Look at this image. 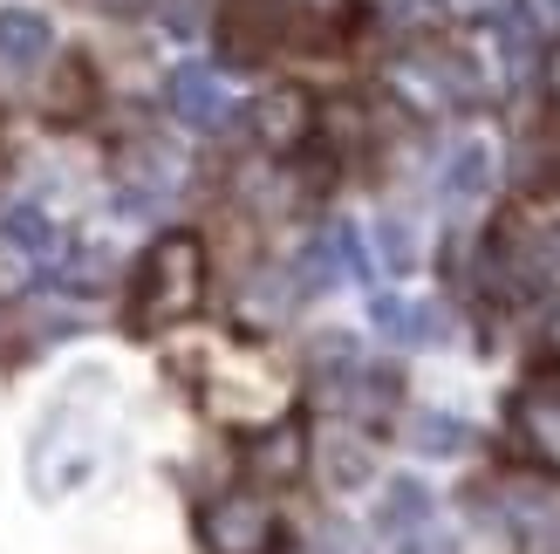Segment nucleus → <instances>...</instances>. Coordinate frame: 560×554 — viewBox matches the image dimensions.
<instances>
[{"mask_svg": "<svg viewBox=\"0 0 560 554\" xmlns=\"http://www.w3.org/2000/svg\"><path fill=\"white\" fill-rule=\"evenodd\" d=\"M424 520H431V486L424 480H389L383 486V500H376L383 534H410V528H424Z\"/></svg>", "mask_w": 560, "mask_h": 554, "instance_id": "9b49d317", "label": "nucleus"}, {"mask_svg": "<svg viewBox=\"0 0 560 554\" xmlns=\"http://www.w3.org/2000/svg\"><path fill=\"white\" fill-rule=\"evenodd\" d=\"M75 103H90V69H82L75 55H69V62H62V82H55V109H62V117H69Z\"/></svg>", "mask_w": 560, "mask_h": 554, "instance_id": "a211bd4d", "label": "nucleus"}, {"mask_svg": "<svg viewBox=\"0 0 560 554\" xmlns=\"http://www.w3.org/2000/svg\"><path fill=\"white\" fill-rule=\"evenodd\" d=\"M199 301H206V240L185 227L158 233L144 246V261H137V281H130V336H164Z\"/></svg>", "mask_w": 560, "mask_h": 554, "instance_id": "f257e3e1", "label": "nucleus"}, {"mask_svg": "<svg viewBox=\"0 0 560 554\" xmlns=\"http://www.w3.org/2000/svg\"><path fill=\"white\" fill-rule=\"evenodd\" d=\"M254 130L267 151H294L307 130H315V103H307L301 90H267L260 109H254Z\"/></svg>", "mask_w": 560, "mask_h": 554, "instance_id": "0eeeda50", "label": "nucleus"}, {"mask_svg": "<svg viewBox=\"0 0 560 554\" xmlns=\"http://www.w3.org/2000/svg\"><path fill=\"white\" fill-rule=\"evenodd\" d=\"M0 246L8 254H27V261H42L48 246H55V219L42 206H14L8 219H0Z\"/></svg>", "mask_w": 560, "mask_h": 554, "instance_id": "4468645a", "label": "nucleus"}, {"mask_svg": "<svg viewBox=\"0 0 560 554\" xmlns=\"http://www.w3.org/2000/svg\"><path fill=\"white\" fill-rule=\"evenodd\" d=\"M199 541L206 554H280L288 528H280V513L260 493H226V500H212L199 513Z\"/></svg>", "mask_w": 560, "mask_h": 554, "instance_id": "f03ea898", "label": "nucleus"}, {"mask_svg": "<svg viewBox=\"0 0 560 554\" xmlns=\"http://www.w3.org/2000/svg\"><path fill=\"white\" fill-rule=\"evenodd\" d=\"M410 446L431 452V459H458L471 446V425L452 418V411H417V418H410Z\"/></svg>", "mask_w": 560, "mask_h": 554, "instance_id": "ddd939ff", "label": "nucleus"}, {"mask_svg": "<svg viewBox=\"0 0 560 554\" xmlns=\"http://www.w3.org/2000/svg\"><path fill=\"white\" fill-rule=\"evenodd\" d=\"M547 96H553V109H560V48L547 55Z\"/></svg>", "mask_w": 560, "mask_h": 554, "instance_id": "aec40b11", "label": "nucleus"}, {"mask_svg": "<svg viewBox=\"0 0 560 554\" xmlns=\"http://www.w3.org/2000/svg\"><path fill=\"white\" fill-rule=\"evenodd\" d=\"M55 55V27L35 8H0V90H21Z\"/></svg>", "mask_w": 560, "mask_h": 554, "instance_id": "39448f33", "label": "nucleus"}, {"mask_svg": "<svg viewBox=\"0 0 560 554\" xmlns=\"http://www.w3.org/2000/svg\"><path fill=\"white\" fill-rule=\"evenodd\" d=\"M438 192H444L452 206H479V199H486V192H492V145H486V137H465V145L444 158Z\"/></svg>", "mask_w": 560, "mask_h": 554, "instance_id": "6e6552de", "label": "nucleus"}, {"mask_svg": "<svg viewBox=\"0 0 560 554\" xmlns=\"http://www.w3.org/2000/svg\"><path fill=\"white\" fill-rule=\"evenodd\" d=\"M452 21H513L520 14V0H438Z\"/></svg>", "mask_w": 560, "mask_h": 554, "instance_id": "f3484780", "label": "nucleus"}, {"mask_svg": "<svg viewBox=\"0 0 560 554\" xmlns=\"http://www.w3.org/2000/svg\"><path fill=\"white\" fill-rule=\"evenodd\" d=\"M294 8H335V0H294Z\"/></svg>", "mask_w": 560, "mask_h": 554, "instance_id": "4be33fe9", "label": "nucleus"}, {"mask_svg": "<svg viewBox=\"0 0 560 554\" xmlns=\"http://www.w3.org/2000/svg\"><path fill=\"white\" fill-rule=\"evenodd\" d=\"M376 240H383V267L389 274H410L417 267V233L404 227V219H376Z\"/></svg>", "mask_w": 560, "mask_h": 554, "instance_id": "dca6fc26", "label": "nucleus"}, {"mask_svg": "<svg viewBox=\"0 0 560 554\" xmlns=\"http://www.w3.org/2000/svg\"><path fill=\"white\" fill-rule=\"evenodd\" d=\"M506 418H513V438L526 446V459H540L547 473H560V363H540L520 383Z\"/></svg>", "mask_w": 560, "mask_h": 554, "instance_id": "7ed1b4c3", "label": "nucleus"}, {"mask_svg": "<svg viewBox=\"0 0 560 554\" xmlns=\"http://www.w3.org/2000/svg\"><path fill=\"white\" fill-rule=\"evenodd\" d=\"M96 8H109V14H124V8H144V0H96Z\"/></svg>", "mask_w": 560, "mask_h": 554, "instance_id": "412c9836", "label": "nucleus"}, {"mask_svg": "<svg viewBox=\"0 0 560 554\" xmlns=\"http://www.w3.org/2000/svg\"><path fill=\"white\" fill-rule=\"evenodd\" d=\"M397 554H458V541L424 520V528H410V534H404V547H397Z\"/></svg>", "mask_w": 560, "mask_h": 554, "instance_id": "6ab92c4d", "label": "nucleus"}, {"mask_svg": "<svg viewBox=\"0 0 560 554\" xmlns=\"http://www.w3.org/2000/svg\"><path fill=\"white\" fill-rule=\"evenodd\" d=\"M370 322L383 328L389 343H444V309H431V301H397V295H376L370 301Z\"/></svg>", "mask_w": 560, "mask_h": 554, "instance_id": "1a4fd4ad", "label": "nucleus"}, {"mask_svg": "<svg viewBox=\"0 0 560 554\" xmlns=\"http://www.w3.org/2000/svg\"><path fill=\"white\" fill-rule=\"evenodd\" d=\"M172 109H178V124H191V130H206V137H219L233 124V96H226V82H219L206 62H185V69H172Z\"/></svg>", "mask_w": 560, "mask_h": 554, "instance_id": "423d86ee", "label": "nucleus"}, {"mask_svg": "<svg viewBox=\"0 0 560 554\" xmlns=\"http://www.w3.org/2000/svg\"><path fill=\"white\" fill-rule=\"evenodd\" d=\"M553 500L540 486H506V528H513V541L520 547H540V534H553Z\"/></svg>", "mask_w": 560, "mask_h": 554, "instance_id": "f8f14e48", "label": "nucleus"}, {"mask_svg": "<svg viewBox=\"0 0 560 554\" xmlns=\"http://www.w3.org/2000/svg\"><path fill=\"white\" fill-rule=\"evenodd\" d=\"M288 8L294 0H226L219 8V48H226V62H260L288 35Z\"/></svg>", "mask_w": 560, "mask_h": 554, "instance_id": "20e7f679", "label": "nucleus"}, {"mask_svg": "<svg viewBox=\"0 0 560 554\" xmlns=\"http://www.w3.org/2000/svg\"><path fill=\"white\" fill-rule=\"evenodd\" d=\"M370 473H376V452L362 446V438H349V431H328V438H322V480H328L335 493L370 486Z\"/></svg>", "mask_w": 560, "mask_h": 554, "instance_id": "9d476101", "label": "nucleus"}, {"mask_svg": "<svg viewBox=\"0 0 560 554\" xmlns=\"http://www.w3.org/2000/svg\"><path fill=\"white\" fill-rule=\"evenodd\" d=\"M254 465H260V473H273V480H288V473H301V438H294V425H280V431H267L260 446H254Z\"/></svg>", "mask_w": 560, "mask_h": 554, "instance_id": "2eb2a0df", "label": "nucleus"}]
</instances>
